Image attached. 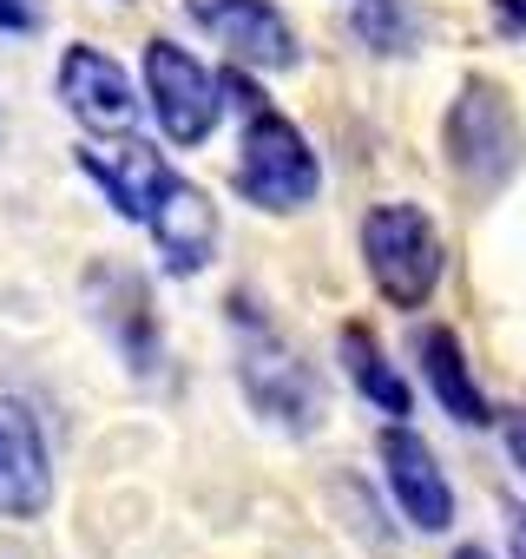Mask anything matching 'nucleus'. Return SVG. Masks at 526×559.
Wrapping results in <instances>:
<instances>
[{
  "instance_id": "5",
  "label": "nucleus",
  "mask_w": 526,
  "mask_h": 559,
  "mask_svg": "<svg viewBox=\"0 0 526 559\" xmlns=\"http://www.w3.org/2000/svg\"><path fill=\"white\" fill-rule=\"evenodd\" d=\"M145 106L171 145H204L224 119V73H211L191 47L152 34L145 40Z\"/></svg>"
},
{
  "instance_id": "14",
  "label": "nucleus",
  "mask_w": 526,
  "mask_h": 559,
  "mask_svg": "<svg viewBox=\"0 0 526 559\" xmlns=\"http://www.w3.org/2000/svg\"><path fill=\"white\" fill-rule=\"evenodd\" d=\"M336 356H343V369H349V382H356V395L369 402V408H382L388 421H402L408 408H415V395H408V382H402V369L388 362V349L362 330V323H343V336H336Z\"/></svg>"
},
{
  "instance_id": "4",
  "label": "nucleus",
  "mask_w": 526,
  "mask_h": 559,
  "mask_svg": "<svg viewBox=\"0 0 526 559\" xmlns=\"http://www.w3.org/2000/svg\"><path fill=\"white\" fill-rule=\"evenodd\" d=\"M441 145H447V165L467 191L493 198L519 158H526V132H519V112L513 99L493 86V80H467L447 106V126H441Z\"/></svg>"
},
{
  "instance_id": "18",
  "label": "nucleus",
  "mask_w": 526,
  "mask_h": 559,
  "mask_svg": "<svg viewBox=\"0 0 526 559\" xmlns=\"http://www.w3.org/2000/svg\"><path fill=\"white\" fill-rule=\"evenodd\" d=\"M493 14H500V27L519 34V27H526V0H493Z\"/></svg>"
},
{
  "instance_id": "8",
  "label": "nucleus",
  "mask_w": 526,
  "mask_h": 559,
  "mask_svg": "<svg viewBox=\"0 0 526 559\" xmlns=\"http://www.w3.org/2000/svg\"><path fill=\"white\" fill-rule=\"evenodd\" d=\"M86 310H93V323L112 336V349L125 356L132 376H158V362H165V330H158V310H152V290H145L139 270H125V263H93V270H86Z\"/></svg>"
},
{
  "instance_id": "16",
  "label": "nucleus",
  "mask_w": 526,
  "mask_h": 559,
  "mask_svg": "<svg viewBox=\"0 0 526 559\" xmlns=\"http://www.w3.org/2000/svg\"><path fill=\"white\" fill-rule=\"evenodd\" d=\"M47 27V0H0V34L8 40H27Z\"/></svg>"
},
{
  "instance_id": "20",
  "label": "nucleus",
  "mask_w": 526,
  "mask_h": 559,
  "mask_svg": "<svg viewBox=\"0 0 526 559\" xmlns=\"http://www.w3.org/2000/svg\"><path fill=\"white\" fill-rule=\"evenodd\" d=\"M454 559H493V552H480V546H461V552H454Z\"/></svg>"
},
{
  "instance_id": "19",
  "label": "nucleus",
  "mask_w": 526,
  "mask_h": 559,
  "mask_svg": "<svg viewBox=\"0 0 526 559\" xmlns=\"http://www.w3.org/2000/svg\"><path fill=\"white\" fill-rule=\"evenodd\" d=\"M506 546H513V559H526V507L513 513V526H506Z\"/></svg>"
},
{
  "instance_id": "12",
  "label": "nucleus",
  "mask_w": 526,
  "mask_h": 559,
  "mask_svg": "<svg viewBox=\"0 0 526 559\" xmlns=\"http://www.w3.org/2000/svg\"><path fill=\"white\" fill-rule=\"evenodd\" d=\"M375 461H382V480H388V493H395V507H402V520L415 533H447L454 526V487H447L434 448L415 428H402V421L382 428Z\"/></svg>"
},
{
  "instance_id": "7",
  "label": "nucleus",
  "mask_w": 526,
  "mask_h": 559,
  "mask_svg": "<svg viewBox=\"0 0 526 559\" xmlns=\"http://www.w3.org/2000/svg\"><path fill=\"white\" fill-rule=\"evenodd\" d=\"M53 93H60L67 119H73L86 139H112V132H132V126H139V86H132V73H125L106 47L73 40V47L60 53Z\"/></svg>"
},
{
  "instance_id": "6",
  "label": "nucleus",
  "mask_w": 526,
  "mask_h": 559,
  "mask_svg": "<svg viewBox=\"0 0 526 559\" xmlns=\"http://www.w3.org/2000/svg\"><path fill=\"white\" fill-rule=\"evenodd\" d=\"M184 14L243 73H297L303 67V40L277 0H184Z\"/></svg>"
},
{
  "instance_id": "11",
  "label": "nucleus",
  "mask_w": 526,
  "mask_h": 559,
  "mask_svg": "<svg viewBox=\"0 0 526 559\" xmlns=\"http://www.w3.org/2000/svg\"><path fill=\"white\" fill-rule=\"evenodd\" d=\"M73 158H80V171L106 191V204H112L125 224H145V211L158 204V191H165V178H171V158H165L152 139H139V132L86 139Z\"/></svg>"
},
{
  "instance_id": "2",
  "label": "nucleus",
  "mask_w": 526,
  "mask_h": 559,
  "mask_svg": "<svg viewBox=\"0 0 526 559\" xmlns=\"http://www.w3.org/2000/svg\"><path fill=\"white\" fill-rule=\"evenodd\" d=\"M230 336H237V389L256 408V421H271L284 435H316L330 421L323 376L303 362V349L263 317L243 290L230 297Z\"/></svg>"
},
{
  "instance_id": "13",
  "label": "nucleus",
  "mask_w": 526,
  "mask_h": 559,
  "mask_svg": "<svg viewBox=\"0 0 526 559\" xmlns=\"http://www.w3.org/2000/svg\"><path fill=\"white\" fill-rule=\"evenodd\" d=\"M415 362H421V382H428V395L441 402L447 421H461V428H487L493 421V408H487V395L474 382V362H467L454 330H441V323L415 330Z\"/></svg>"
},
{
  "instance_id": "15",
  "label": "nucleus",
  "mask_w": 526,
  "mask_h": 559,
  "mask_svg": "<svg viewBox=\"0 0 526 559\" xmlns=\"http://www.w3.org/2000/svg\"><path fill=\"white\" fill-rule=\"evenodd\" d=\"M349 34H356L369 53H382V60L415 53V40H421V8H415V0H349Z\"/></svg>"
},
{
  "instance_id": "17",
  "label": "nucleus",
  "mask_w": 526,
  "mask_h": 559,
  "mask_svg": "<svg viewBox=\"0 0 526 559\" xmlns=\"http://www.w3.org/2000/svg\"><path fill=\"white\" fill-rule=\"evenodd\" d=\"M500 435H506V454H513V467L526 474V408H519V415H506V421H500Z\"/></svg>"
},
{
  "instance_id": "1",
  "label": "nucleus",
  "mask_w": 526,
  "mask_h": 559,
  "mask_svg": "<svg viewBox=\"0 0 526 559\" xmlns=\"http://www.w3.org/2000/svg\"><path fill=\"white\" fill-rule=\"evenodd\" d=\"M224 99H237V112H243L237 171H230L237 198L256 204V211H271V217L310 211L316 191H323V158H316V145L303 139V126H297L290 112H277L243 73H224Z\"/></svg>"
},
{
  "instance_id": "9",
  "label": "nucleus",
  "mask_w": 526,
  "mask_h": 559,
  "mask_svg": "<svg viewBox=\"0 0 526 559\" xmlns=\"http://www.w3.org/2000/svg\"><path fill=\"white\" fill-rule=\"evenodd\" d=\"M53 507V448L27 402L0 395V520L34 526Z\"/></svg>"
},
{
  "instance_id": "10",
  "label": "nucleus",
  "mask_w": 526,
  "mask_h": 559,
  "mask_svg": "<svg viewBox=\"0 0 526 559\" xmlns=\"http://www.w3.org/2000/svg\"><path fill=\"white\" fill-rule=\"evenodd\" d=\"M139 230L152 237L165 276H198V270H211V257H217V204H211V191L191 185L184 171L165 178V191H158V204L145 211Z\"/></svg>"
},
{
  "instance_id": "3",
  "label": "nucleus",
  "mask_w": 526,
  "mask_h": 559,
  "mask_svg": "<svg viewBox=\"0 0 526 559\" xmlns=\"http://www.w3.org/2000/svg\"><path fill=\"white\" fill-rule=\"evenodd\" d=\"M362 270L388 310H421L441 290V270H447V243L434 230V217L421 204H375L362 217Z\"/></svg>"
}]
</instances>
